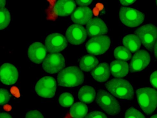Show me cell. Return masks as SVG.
I'll return each instance as SVG.
<instances>
[{
	"instance_id": "6da1fadb",
	"label": "cell",
	"mask_w": 157,
	"mask_h": 118,
	"mask_svg": "<svg viewBox=\"0 0 157 118\" xmlns=\"http://www.w3.org/2000/svg\"><path fill=\"white\" fill-rule=\"evenodd\" d=\"M84 76L80 69L75 66L69 67L63 69L57 77L59 86L72 87L82 84Z\"/></svg>"
},
{
	"instance_id": "7a4b0ae2",
	"label": "cell",
	"mask_w": 157,
	"mask_h": 118,
	"mask_svg": "<svg viewBox=\"0 0 157 118\" xmlns=\"http://www.w3.org/2000/svg\"><path fill=\"white\" fill-rule=\"evenodd\" d=\"M105 86L111 93L119 98L128 100L133 99V88L126 80L114 78L106 82Z\"/></svg>"
},
{
	"instance_id": "3957f363",
	"label": "cell",
	"mask_w": 157,
	"mask_h": 118,
	"mask_svg": "<svg viewBox=\"0 0 157 118\" xmlns=\"http://www.w3.org/2000/svg\"><path fill=\"white\" fill-rule=\"evenodd\" d=\"M139 105L147 115L151 114L157 107V91L151 88H142L136 92Z\"/></svg>"
},
{
	"instance_id": "277c9868",
	"label": "cell",
	"mask_w": 157,
	"mask_h": 118,
	"mask_svg": "<svg viewBox=\"0 0 157 118\" xmlns=\"http://www.w3.org/2000/svg\"><path fill=\"white\" fill-rule=\"evenodd\" d=\"M96 101L99 106L110 115L116 116L120 112L121 107L117 101L104 90H98Z\"/></svg>"
},
{
	"instance_id": "5b68a950",
	"label": "cell",
	"mask_w": 157,
	"mask_h": 118,
	"mask_svg": "<svg viewBox=\"0 0 157 118\" xmlns=\"http://www.w3.org/2000/svg\"><path fill=\"white\" fill-rule=\"evenodd\" d=\"M121 21L127 26L135 27L144 22L145 15L144 13L135 9L121 7L119 12Z\"/></svg>"
},
{
	"instance_id": "8992f818",
	"label": "cell",
	"mask_w": 157,
	"mask_h": 118,
	"mask_svg": "<svg viewBox=\"0 0 157 118\" xmlns=\"http://www.w3.org/2000/svg\"><path fill=\"white\" fill-rule=\"evenodd\" d=\"M135 33L147 49H152L157 39L156 26L152 24H148L140 27Z\"/></svg>"
},
{
	"instance_id": "52a82bcc",
	"label": "cell",
	"mask_w": 157,
	"mask_h": 118,
	"mask_svg": "<svg viewBox=\"0 0 157 118\" xmlns=\"http://www.w3.org/2000/svg\"><path fill=\"white\" fill-rule=\"evenodd\" d=\"M56 80L49 76H46L40 79L35 86V91L40 96L45 98H52L56 90Z\"/></svg>"
},
{
	"instance_id": "ba28073f",
	"label": "cell",
	"mask_w": 157,
	"mask_h": 118,
	"mask_svg": "<svg viewBox=\"0 0 157 118\" xmlns=\"http://www.w3.org/2000/svg\"><path fill=\"white\" fill-rule=\"evenodd\" d=\"M110 44L109 37L101 36L90 39L87 41L86 48L89 53L96 55H100L109 49Z\"/></svg>"
},
{
	"instance_id": "9c48e42d",
	"label": "cell",
	"mask_w": 157,
	"mask_h": 118,
	"mask_svg": "<svg viewBox=\"0 0 157 118\" xmlns=\"http://www.w3.org/2000/svg\"><path fill=\"white\" fill-rule=\"evenodd\" d=\"M42 66L43 68L47 73L50 74H56L65 67V58L60 53L50 54L45 59Z\"/></svg>"
},
{
	"instance_id": "30bf717a",
	"label": "cell",
	"mask_w": 157,
	"mask_h": 118,
	"mask_svg": "<svg viewBox=\"0 0 157 118\" xmlns=\"http://www.w3.org/2000/svg\"><path fill=\"white\" fill-rule=\"evenodd\" d=\"M45 45L48 52L56 53L65 49L67 46V42L62 34L55 33L49 35L47 37Z\"/></svg>"
},
{
	"instance_id": "8fae6325",
	"label": "cell",
	"mask_w": 157,
	"mask_h": 118,
	"mask_svg": "<svg viewBox=\"0 0 157 118\" xmlns=\"http://www.w3.org/2000/svg\"><path fill=\"white\" fill-rule=\"evenodd\" d=\"M67 40L71 44L78 45L85 42L87 37V31L82 25L73 24L70 26L66 32Z\"/></svg>"
},
{
	"instance_id": "7c38bea8",
	"label": "cell",
	"mask_w": 157,
	"mask_h": 118,
	"mask_svg": "<svg viewBox=\"0 0 157 118\" xmlns=\"http://www.w3.org/2000/svg\"><path fill=\"white\" fill-rule=\"evenodd\" d=\"M19 77L17 68L9 63L3 64L0 68V78L2 84L11 86L15 84Z\"/></svg>"
},
{
	"instance_id": "4fadbf2b",
	"label": "cell",
	"mask_w": 157,
	"mask_h": 118,
	"mask_svg": "<svg viewBox=\"0 0 157 118\" xmlns=\"http://www.w3.org/2000/svg\"><path fill=\"white\" fill-rule=\"evenodd\" d=\"M150 55L146 51L140 50L133 55L130 65L131 72L135 73L144 70L151 62Z\"/></svg>"
},
{
	"instance_id": "5bb4252c",
	"label": "cell",
	"mask_w": 157,
	"mask_h": 118,
	"mask_svg": "<svg viewBox=\"0 0 157 118\" xmlns=\"http://www.w3.org/2000/svg\"><path fill=\"white\" fill-rule=\"evenodd\" d=\"M47 49L43 44L39 42H35L29 48L28 56L33 63L40 64L42 63L46 56Z\"/></svg>"
},
{
	"instance_id": "9a60e30c",
	"label": "cell",
	"mask_w": 157,
	"mask_h": 118,
	"mask_svg": "<svg viewBox=\"0 0 157 118\" xmlns=\"http://www.w3.org/2000/svg\"><path fill=\"white\" fill-rule=\"evenodd\" d=\"M86 28L88 35L92 37L101 36L108 31L103 20L98 18L91 19L87 24Z\"/></svg>"
},
{
	"instance_id": "2e32d148",
	"label": "cell",
	"mask_w": 157,
	"mask_h": 118,
	"mask_svg": "<svg viewBox=\"0 0 157 118\" xmlns=\"http://www.w3.org/2000/svg\"><path fill=\"white\" fill-rule=\"evenodd\" d=\"M92 17V12L89 8L81 6L75 10L71 18L74 23L79 25H85L87 24Z\"/></svg>"
},
{
	"instance_id": "e0dca14e",
	"label": "cell",
	"mask_w": 157,
	"mask_h": 118,
	"mask_svg": "<svg viewBox=\"0 0 157 118\" xmlns=\"http://www.w3.org/2000/svg\"><path fill=\"white\" fill-rule=\"evenodd\" d=\"M76 6V3L74 1L62 0L56 2L54 10L56 15L58 16H67L73 12Z\"/></svg>"
},
{
	"instance_id": "ac0fdd59",
	"label": "cell",
	"mask_w": 157,
	"mask_h": 118,
	"mask_svg": "<svg viewBox=\"0 0 157 118\" xmlns=\"http://www.w3.org/2000/svg\"><path fill=\"white\" fill-rule=\"evenodd\" d=\"M110 68L112 75L117 78L124 77L129 72V66L127 62L123 61H113L110 64Z\"/></svg>"
},
{
	"instance_id": "d6986e66",
	"label": "cell",
	"mask_w": 157,
	"mask_h": 118,
	"mask_svg": "<svg viewBox=\"0 0 157 118\" xmlns=\"http://www.w3.org/2000/svg\"><path fill=\"white\" fill-rule=\"evenodd\" d=\"M92 77L96 81L100 82L106 81L110 75L109 66L106 63L100 64L91 72Z\"/></svg>"
},
{
	"instance_id": "ffe728a7",
	"label": "cell",
	"mask_w": 157,
	"mask_h": 118,
	"mask_svg": "<svg viewBox=\"0 0 157 118\" xmlns=\"http://www.w3.org/2000/svg\"><path fill=\"white\" fill-rule=\"evenodd\" d=\"M123 45L127 49L134 53L137 51L141 47V41L136 35L130 34L123 39Z\"/></svg>"
},
{
	"instance_id": "44dd1931",
	"label": "cell",
	"mask_w": 157,
	"mask_h": 118,
	"mask_svg": "<svg viewBox=\"0 0 157 118\" xmlns=\"http://www.w3.org/2000/svg\"><path fill=\"white\" fill-rule=\"evenodd\" d=\"M95 96L96 92L94 88L88 86L82 87L78 94V99L81 101L86 103H90L93 101Z\"/></svg>"
},
{
	"instance_id": "7402d4cb",
	"label": "cell",
	"mask_w": 157,
	"mask_h": 118,
	"mask_svg": "<svg viewBox=\"0 0 157 118\" xmlns=\"http://www.w3.org/2000/svg\"><path fill=\"white\" fill-rule=\"evenodd\" d=\"M98 63V59L94 55H88L82 58L80 62V67L82 70L88 72L95 68Z\"/></svg>"
},
{
	"instance_id": "603a6c76",
	"label": "cell",
	"mask_w": 157,
	"mask_h": 118,
	"mask_svg": "<svg viewBox=\"0 0 157 118\" xmlns=\"http://www.w3.org/2000/svg\"><path fill=\"white\" fill-rule=\"evenodd\" d=\"M88 112V108L86 105L82 102H77L71 107L70 113L73 118H83Z\"/></svg>"
},
{
	"instance_id": "cb8c5ba5",
	"label": "cell",
	"mask_w": 157,
	"mask_h": 118,
	"mask_svg": "<svg viewBox=\"0 0 157 118\" xmlns=\"http://www.w3.org/2000/svg\"><path fill=\"white\" fill-rule=\"evenodd\" d=\"M114 55L116 59L123 61L130 60L132 57L131 52L122 46L117 47L114 52Z\"/></svg>"
},
{
	"instance_id": "d4e9b609",
	"label": "cell",
	"mask_w": 157,
	"mask_h": 118,
	"mask_svg": "<svg viewBox=\"0 0 157 118\" xmlns=\"http://www.w3.org/2000/svg\"><path fill=\"white\" fill-rule=\"evenodd\" d=\"M0 29L3 30L8 26L11 21V16L9 10L5 8L0 10Z\"/></svg>"
},
{
	"instance_id": "484cf974",
	"label": "cell",
	"mask_w": 157,
	"mask_h": 118,
	"mask_svg": "<svg viewBox=\"0 0 157 118\" xmlns=\"http://www.w3.org/2000/svg\"><path fill=\"white\" fill-rule=\"evenodd\" d=\"M74 101L73 95L69 93H65L60 96L59 101L60 105L63 107H69L72 105Z\"/></svg>"
},
{
	"instance_id": "4316f807",
	"label": "cell",
	"mask_w": 157,
	"mask_h": 118,
	"mask_svg": "<svg viewBox=\"0 0 157 118\" xmlns=\"http://www.w3.org/2000/svg\"><path fill=\"white\" fill-rule=\"evenodd\" d=\"M125 118H146L139 110L131 107L128 109L125 112Z\"/></svg>"
},
{
	"instance_id": "83f0119b",
	"label": "cell",
	"mask_w": 157,
	"mask_h": 118,
	"mask_svg": "<svg viewBox=\"0 0 157 118\" xmlns=\"http://www.w3.org/2000/svg\"><path fill=\"white\" fill-rule=\"evenodd\" d=\"M10 99V94L8 90L4 88L0 89V105H3L8 103Z\"/></svg>"
},
{
	"instance_id": "f1b7e54d",
	"label": "cell",
	"mask_w": 157,
	"mask_h": 118,
	"mask_svg": "<svg viewBox=\"0 0 157 118\" xmlns=\"http://www.w3.org/2000/svg\"><path fill=\"white\" fill-rule=\"evenodd\" d=\"M25 118H44L43 115L36 110H31L26 114Z\"/></svg>"
},
{
	"instance_id": "f546056e",
	"label": "cell",
	"mask_w": 157,
	"mask_h": 118,
	"mask_svg": "<svg viewBox=\"0 0 157 118\" xmlns=\"http://www.w3.org/2000/svg\"><path fill=\"white\" fill-rule=\"evenodd\" d=\"M85 118H108L104 113L95 111L88 114Z\"/></svg>"
},
{
	"instance_id": "4dcf8cb0",
	"label": "cell",
	"mask_w": 157,
	"mask_h": 118,
	"mask_svg": "<svg viewBox=\"0 0 157 118\" xmlns=\"http://www.w3.org/2000/svg\"><path fill=\"white\" fill-rule=\"evenodd\" d=\"M150 82L152 85L157 89V71L154 72L151 75Z\"/></svg>"
},
{
	"instance_id": "1f68e13d",
	"label": "cell",
	"mask_w": 157,
	"mask_h": 118,
	"mask_svg": "<svg viewBox=\"0 0 157 118\" xmlns=\"http://www.w3.org/2000/svg\"><path fill=\"white\" fill-rule=\"evenodd\" d=\"M92 1H76L77 4L79 6H86L90 5L92 2Z\"/></svg>"
},
{
	"instance_id": "d6a6232c",
	"label": "cell",
	"mask_w": 157,
	"mask_h": 118,
	"mask_svg": "<svg viewBox=\"0 0 157 118\" xmlns=\"http://www.w3.org/2000/svg\"><path fill=\"white\" fill-rule=\"evenodd\" d=\"M136 1H120L121 3L124 6H129L134 3Z\"/></svg>"
},
{
	"instance_id": "836d02e7",
	"label": "cell",
	"mask_w": 157,
	"mask_h": 118,
	"mask_svg": "<svg viewBox=\"0 0 157 118\" xmlns=\"http://www.w3.org/2000/svg\"><path fill=\"white\" fill-rule=\"evenodd\" d=\"M0 118H13L9 114L6 112H1L0 114Z\"/></svg>"
},
{
	"instance_id": "e575fe53",
	"label": "cell",
	"mask_w": 157,
	"mask_h": 118,
	"mask_svg": "<svg viewBox=\"0 0 157 118\" xmlns=\"http://www.w3.org/2000/svg\"><path fill=\"white\" fill-rule=\"evenodd\" d=\"M154 54L155 57L156 59H157V40L154 46Z\"/></svg>"
},
{
	"instance_id": "d590c367",
	"label": "cell",
	"mask_w": 157,
	"mask_h": 118,
	"mask_svg": "<svg viewBox=\"0 0 157 118\" xmlns=\"http://www.w3.org/2000/svg\"><path fill=\"white\" fill-rule=\"evenodd\" d=\"M6 1H1V9H2L4 8Z\"/></svg>"
},
{
	"instance_id": "8d00e7d4",
	"label": "cell",
	"mask_w": 157,
	"mask_h": 118,
	"mask_svg": "<svg viewBox=\"0 0 157 118\" xmlns=\"http://www.w3.org/2000/svg\"><path fill=\"white\" fill-rule=\"evenodd\" d=\"M150 118H157V114L152 116Z\"/></svg>"
},
{
	"instance_id": "74e56055",
	"label": "cell",
	"mask_w": 157,
	"mask_h": 118,
	"mask_svg": "<svg viewBox=\"0 0 157 118\" xmlns=\"http://www.w3.org/2000/svg\"><path fill=\"white\" fill-rule=\"evenodd\" d=\"M156 6H157V1H156Z\"/></svg>"
}]
</instances>
